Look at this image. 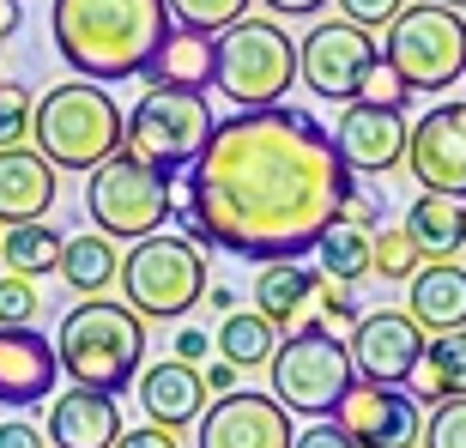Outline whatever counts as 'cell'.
<instances>
[{
    "label": "cell",
    "instance_id": "12",
    "mask_svg": "<svg viewBox=\"0 0 466 448\" xmlns=\"http://www.w3.org/2000/svg\"><path fill=\"white\" fill-rule=\"evenodd\" d=\"M406 170L424 194H449L466 200V97L424 109L412 121V139H406Z\"/></svg>",
    "mask_w": 466,
    "mask_h": 448
},
{
    "label": "cell",
    "instance_id": "32",
    "mask_svg": "<svg viewBox=\"0 0 466 448\" xmlns=\"http://www.w3.org/2000/svg\"><path fill=\"white\" fill-rule=\"evenodd\" d=\"M418 267H424V255H418V242L406 237V224L376 230V273L388 279V285H412Z\"/></svg>",
    "mask_w": 466,
    "mask_h": 448
},
{
    "label": "cell",
    "instance_id": "34",
    "mask_svg": "<svg viewBox=\"0 0 466 448\" xmlns=\"http://www.w3.org/2000/svg\"><path fill=\"white\" fill-rule=\"evenodd\" d=\"M406 97H412V86H406L388 61H376L370 79H363V91H358V104H370V109H406Z\"/></svg>",
    "mask_w": 466,
    "mask_h": 448
},
{
    "label": "cell",
    "instance_id": "15",
    "mask_svg": "<svg viewBox=\"0 0 466 448\" xmlns=\"http://www.w3.org/2000/svg\"><path fill=\"white\" fill-rule=\"evenodd\" d=\"M291 443H297L291 412L273 394H248V388L212 400L194 424V448H291Z\"/></svg>",
    "mask_w": 466,
    "mask_h": 448
},
{
    "label": "cell",
    "instance_id": "22",
    "mask_svg": "<svg viewBox=\"0 0 466 448\" xmlns=\"http://www.w3.org/2000/svg\"><path fill=\"white\" fill-rule=\"evenodd\" d=\"M309 303H321V273L303 260H267L255 273V315H267L273 328H303Z\"/></svg>",
    "mask_w": 466,
    "mask_h": 448
},
{
    "label": "cell",
    "instance_id": "47",
    "mask_svg": "<svg viewBox=\"0 0 466 448\" xmlns=\"http://www.w3.org/2000/svg\"><path fill=\"white\" fill-rule=\"evenodd\" d=\"M431 6H454V13H461V6H466V0H431Z\"/></svg>",
    "mask_w": 466,
    "mask_h": 448
},
{
    "label": "cell",
    "instance_id": "36",
    "mask_svg": "<svg viewBox=\"0 0 466 448\" xmlns=\"http://www.w3.org/2000/svg\"><path fill=\"white\" fill-rule=\"evenodd\" d=\"M333 6H339V18L358 25V31H388V25L406 13V0H333Z\"/></svg>",
    "mask_w": 466,
    "mask_h": 448
},
{
    "label": "cell",
    "instance_id": "44",
    "mask_svg": "<svg viewBox=\"0 0 466 448\" xmlns=\"http://www.w3.org/2000/svg\"><path fill=\"white\" fill-rule=\"evenodd\" d=\"M260 6H267V13H321V6H328V0H260Z\"/></svg>",
    "mask_w": 466,
    "mask_h": 448
},
{
    "label": "cell",
    "instance_id": "46",
    "mask_svg": "<svg viewBox=\"0 0 466 448\" xmlns=\"http://www.w3.org/2000/svg\"><path fill=\"white\" fill-rule=\"evenodd\" d=\"M207 297H212V310H218V315H230V303H237V297H230V285H212Z\"/></svg>",
    "mask_w": 466,
    "mask_h": 448
},
{
    "label": "cell",
    "instance_id": "37",
    "mask_svg": "<svg viewBox=\"0 0 466 448\" xmlns=\"http://www.w3.org/2000/svg\"><path fill=\"white\" fill-rule=\"evenodd\" d=\"M321 310H328V321H346V328H358V285H339V279H321Z\"/></svg>",
    "mask_w": 466,
    "mask_h": 448
},
{
    "label": "cell",
    "instance_id": "43",
    "mask_svg": "<svg viewBox=\"0 0 466 448\" xmlns=\"http://www.w3.org/2000/svg\"><path fill=\"white\" fill-rule=\"evenodd\" d=\"M0 448H43V431H31L25 418H6L0 424Z\"/></svg>",
    "mask_w": 466,
    "mask_h": 448
},
{
    "label": "cell",
    "instance_id": "2",
    "mask_svg": "<svg viewBox=\"0 0 466 448\" xmlns=\"http://www.w3.org/2000/svg\"><path fill=\"white\" fill-rule=\"evenodd\" d=\"M170 31V0H55L49 6L55 49L91 86H121L152 73Z\"/></svg>",
    "mask_w": 466,
    "mask_h": 448
},
{
    "label": "cell",
    "instance_id": "11",
    "mask_svg": "<svg viewBox=\"0 0 466 448\" xmlns=\"http://www.w3.org/2000/svg\"><path fill=\"white\" fill-rule=\"evenodd\" d=\"M376 61H381V49L370 43V31H358L346 18H321L297 43V79L321 104H358V91H363V79H370Z\"/></svg>",
    "mask_w": 466,
    "mask_h": 448
},
{
    "label": "cell",
    "instance_id": "4",
    "mask_svg": "<svg viewBox=\"0 0 466 448\" xmlns=\"http://www.w3.org/2000/svg\"><path fill=\"white\" fill-rule=\"evenodd\" d=\"M127 134V109H116L104 86L91 79H67L49 97H36V121H31V146L49 158L55 170H97L104 158L121 152Z\"/></svg>",
    "mask_w": 466,
    "mask_h": 448
},
{
    "label": "cell",
    "instance_id": "45",
    "mask_svg": "<svg viewBox=\"0 0 466 448\" xmlns=\"http://www.w3.org/2000/svg\"><path fill=\"white\" fill-rule=\"evenodd\" d=\"M18 31V0H0V43Z\"/></svg>",
    "mask_w": 466,
    "mask_h": 448
},
{
    "label": "cell",
    "instance_id": "27",
    "mask_svg": "<svg viewBox=\"0 0 466 448\" xmlns=\"http://www.w3.org/2000/svg\"><path fill=\"white\" fill-rule=\"evenodd\" d=\"M61 255H67V237H61V230H55L49 219H36V224H13V230L0 237V260H6V273H18V279L61 273Z\"/></svg>",
    "mask_w": 466,
    "mask_h": 448
},
{
    "label": "cell",
    "instance_id": "1",
    "mask_svg": "<svg viewBox=\"0 0 466 448\" xmlns=\"http://www.w3.org/2000/svg\"><path fill=\"white\" fill-rule=\"evenodd\" d=\"M351 194V170L309 109H237L212 127V146L188 170L182 224L200 249L267 260L315 255V242Z\"/></svg>",
    "mask_w": 466,
    "mask_h": 448
},
{
    "label": "cell",
    "instance_id": "48",
    "mask_svg": "<svg viewBox=\"0 0 466 448\" xmlns=\"http://www.w3.org/2000/svg\"><path fill=\"white\" fill-rule=\"evenodd\" d=\"M0 237H6V230H0Z\"/></svg>",
    "mask_w": 466,
    "mask_h": 448
},
{
    "label": "cell",
    "instance_id": "33",
    "mask_svg": "<svg viewBox=\"0 0 466 448\" xmlns=\"http://www.w3.org/2000/svg\"><path fill=\"white\" fill-rule=\"evenodd\" d=\"M43 297H36V279H18V273H0V328H31Z\"/></svg>",
    "mask_w": 466,
    "mask_h": 448
},
{
    "label": "cell",
    "instance_id": "17",
    "mask_svg": "<svg viewBox=\"0 0 466 448\" xmlns=\"http://www.w3.org/2000/svg\"><path fill=\"white\" fill-rule=\"evenodd\" d=\"M55 382H61V358H55V340H43L36 328H0V406H36V400H55Z\"/></svg>",
    "mask_w": 466,
    "mask_h": 448
},
{
    "label": "cell",
    "instance_id": "5",
    "mask_svg": "<svg viewBox=\"0 0 466 448\" xmlns=\"http://www.w3.org/2000/svg\"><path fill=\"white\" fill-rule=\"evenodd\" d=\"M207 291H212V267L194 237L157 230V237L134 242L121 255V303L139 321H182L194 303H207Z\"/></svg>",
    "mask_w": 466,
    "mask_h": 448
},
{
    "label": "cell",
    "instance_id": "31",
    "mask_svg": "<svg viewBox=\"0 0 466 448\" xmlns=\"http://www.w3.org/2000/svg\"><path fill=\"white\" fill-rule=\"evenodd\" d=\"M31 121H36V97L25 79H0V152L31 146Z\"/></svg>",
    "mask_w": 466,
    "mask_h": 448
},
{
    "label": "cell",
    "instance_id": "8",
    "mask_svg": "<svg viewBox=\"0 0 466 448\" xmlns=\"http://www.w3.org/2000/svg\"><path fill=\"white\" fill-rule=\"evenodd\" d=\"M267 376H273V400L285 406V412L333 418L339 400L351 394L358 370H351L346 340H333L321 321H303V328H291V340H279Z\"/></svg>",
    "mask_w": 466,
    "mask_h": 448
},
{
    "label": "cell",
    "instance_id": "9",
    "mask_svg": "<svg viewBox=\"0 0 466 448\" xmlns=\"http://www.w3.org/2000/svg\"><path fill=\"white\" fill-rule=\"evenodd\" d=\"M86 212H91V224H97V237L146 242L176 219L170 176H157V170H146L139 158L116 152L86 176Z\"/></svg>",
    "mask_w": 466,
    "mask_h": 448
},
{
    "label": "cell",
    "instance_id": "25",
    "mask_svg": "<svg viewBox=\"0 0 466 448\" xmlns=\"http://www.w3.org/2000/svg\"><path fill=\"white\" fill-rule=\"evenodd\" d=\"M315 273L339 279V285H358L363 273H376V230H363V224H351L339 212L315 242Z\"/></svg>",
    "mask_w": 466,
    "mask_h": 448
},
{
    "label": "cell",
    "instance_id": "20",
    "mask_svg": "<svg viewBox=\"0 0 466 448\" xmlns=\"http://www.w3.org/2000/svg\"><path fill=\"white\" fill-rule=\"evenodd\" d=\"M49 443L55 448H116L121 443V406L116 394L67 388L49 400Z\"/></svg>",
    "mask_w": 466,
    "mask_h": 448
},
{
    "label": "cell",
    "instance_id": "38",
    "mask_svg": "<svg viewBox=\"0 0 466 448\" xmlns=\"http://www.w3.org/2000/svg\"><path fill=\"white\" fill-rule=\"evenodd\" d=\"M170 351H176V363H194V370H207V363H212V333H207V328H182Z\"/></svg>",
    "mask_w": 466,
    "mask_h": 448
},
{
    "label": "cell",
    "instance_id": "10",
    "mask_svg": "<svg viewBox=\"0 0 466 448\" xmlns=\"http://www.w3.org/2000/svg\"><path fill=\"white\" fill-rule=\"evenodd\" d=\"M381 61H388L412 91H449L454 79H466V13L412 0V6L388 25Z\"/></svg>",
    "mask_w": 466,
    "mask_h": 448
},
{
    "label": "cell",
    "instance_id": "35",
    "mask_svg": "<svg viewBox=\"0 0 466 448\" xmlns=\"http://www.w3.org/2000/svg\"><path fill=\"white\" fill-rule=\"evenodd\" d=\"M424 448H466V400H442L424 418Z\"/></svg>",
    "mask_w": 466,
    "mask_h": 448
},
{
    "label": "cell",
    "instance_id": "41",
    "mask_svg": "<svg viewBox=\"0 0 466 448\" xmlns=\"http://www.w3.org/2000/svg\"><path fill=\"white\" fill-rule=\"evenodd\" d=\"M116 448H182L176 431H157V424H139V431H121Z\"/></svg>",
    "mask_w": 466,
    "mask_h": 448
},
{
    "label": "cell",
    "instance_id": "40",
    "mask_svg": "<svg viewBox=\"0 0 466 448\" xmlns=\"http://www.w3.org/2000/svg\"><path fill=\"white\" fill-rule=\"evenodd\" d=\"M200 376H207V394L212 400H225V394H237V376H242V370H237V363H225V358H212Z\"/></svg>",
    "mask_w": 466,
    "mask_h": 448
},
{
    "label": "cell",
    "instance_id": "26",
    "mask_svg": "<svg viewBox=\"0 0 466 448\" xmlns=\"http://www.w3.org/2000/svg\"><path fill=\"white\" fill-rule=\"evenodd\" d=\"M412 394L418 400H466V328L461 333H431L424 358H418V376H412Z\"/></svg>",
    "mask_w": 466,
    "mask_h": 448
},
{
    "label": "cell",
    "instance_id": "14",
    "mask_svg": "<svg viewBox=\"0 0 466 448\" xmlns=\"http://www.w3.org/2000/svg\"><path fill=\"white\" fill-rule=\"evenodd\" d=\"M424 345H431V333L418 328L406 310H370L358 328H351L346 351H351V370H358V382H381V388H412Z\"/></svg>",
    "mask_w": 466,
    "mask_h": 448
},
{
    "label": "cell",
    "instance_id": "18",
    "mask_svg": "<svg viewBox=\"0 0 466 448\" xmlns=\"http://www.w3.org/2000/svg\"><path fill=\"white\" fill-rule=\"evenodd\" d=\"M207 376L194 370V363H146L139 370V406H146V418H152L157 431H182V424H200V412H207Z\"/></svg>",
    "mask_w": 466,
    "mask_h": 448
},
{
    "label": "cell",
    "instance_id": "19",
    "mask_svg": "<svg viewBox=\"0 0 466 448\" xmlns=\"http://www.w3.org/2000/svg\"><path fill=\"white\" fill-rule=\"evenodd\" d=\"M55 182H61V170H55L36 146L0 152V230L43 219V212L55 207Z\"/></svg>",
    "mask_w": 466,
    "mask_h": 448
},
{
    "label": "cell",
    "instance_id": "7",
    "mask_svg": "<svg viewBox=\"0 0 466 448\" xmlns=\"http://www.w3.org/2000/svg\"><path fill=\"white\" fill-rule=\"evenodd\" d=\"M297 79V43L285 36L279 18H242L218 36L212 86L237 109H273Z\"/></svg>",
    "mask_w": 466,
    "mask_h": 448
},
{
    "label": "cell",
    "instance_id": "23",
    "mask_svg": "<svg viewBox=\"0 0 466 448\" xmlns=\"http://www.w3.org/2000/svg\"><path fill=\"white\" fill-rule=\"evenodd\" d=\"M212 61H218V36H207V31H182L176 25L170 36H164V49H157V61H152V86H164V91H207L212 86Z\"/></svg>",
    "mask_w": 466,
    "mask_h": 448
},
{
    "label": "cell",
    "instance_id": "13",
    "mask_svg": "<svg viewBox=\"0 0 466 448\" xmlns=\"http://www.w3.org/2000/svg\"><path fill=\"white\" fill-rule=\"evenodd\" d=\"M424 400L412 388H381V382H351L333 424L346 431L351 448H418L424 443Z\"/></svg>",
    "mask_w": 466,
    "mask_h": 448
},
{
    "label": "cell",
    "instance_id": "28",
    "mask_svg": "<svg viewBox=\"0 0 466 448\" xmlns=\"http://www.w3.org/2000/svg\"><path fill=\"white\" fill-rule=\"evenodd\" d=\"M212 351L225 363H237V370H260V363H273V351H279V328L255 310H230L225 321H218Z\"/></svg>",
    "mask_w": 466,
    "mask_h": 448
},
{
    "label": "cell",
    "instance_id": "42",
    "mask_svg": "<svg viewBox=\"0 0 466 448\" xmlns=\"http://www.w3.org/2000/svg\"><path fill=\"white\" fill-rule=\"evenodd\" d=\"M291 448H351V443H346V431H339V424H309V431H297Z\"/></svg>",
    "mask_w": 466,
    "mask_h": 448
},
{
    "label": "cell",
    "instance_id": "24",
    "mask_svg": "<svg viewBox=\"0 0 466 448\" xmlns=\"http://www.w3.org/2000/svg\"><path fill=\"white\" fill-rule=\"evenodd\" d=\"M406 237L418 242L424 260H454L466 249V200L449 194H418L406 207Z\"/></svg>",
    "mask_w": 466,
    "mask_h": 448
},
{
    "label": "cell",
    "instance_id": "29",
    "mask_svg": "<svg viewBox=\"0 0 466 448\" xmlns=\"http://www.w3.org/2000/svg\"><path fill=\"white\" fill-rule=\"evenodd\" d=\"M61 279H67V291L79 297H104V285L121 279V255L109 237H67V255H61Z\"/></svg>",
    "mask_w": 466,
    "mask_h": 448
},
{
    "label": "cell",
    "instance_id": "21",
    "mask_svg": "<svg viewBox=\"0 0 466 448\" xmlns=\"http://www.w3.org/2000/svg\"><path fill=\"white\" fill-rule=\"evenodd\" d=\"M406 315H412L424 333H461L466 328V267L454 260H424L418 279L406 285Z\"/></svg>",
    "mask_w": 466,
    "mask_h": 448
},
{
    "label": "cell",
    "instance_id": "30",
    "mask_svg": "<svg viewBox=\"0 0 466 448\" xmlns=\"http://www.w3.org/2000/svg\"><path fill=\"white\" fill-rule=\"evenodd\" d=\"M170 18L182 31H207V36H225L230 25L248 18V0H170Z\"/></svg>",
    "mask_w": 466,
    "mask_h": 448
},
{
    "label": "cell",
    "instance_id": "3",
    "mask_svg": "<svg viewBox=\"0 0 466 448\" xmlns=\"http://www.w3.org/2000/svg\"><path fill=\"white\" fill-rule=\"evenodd\" d=\"M55 358L67 370L73 388H91V394H121L127 382H139L146 370V321H139L127 303H109V297H86L61 315L55 328Z\"/></svg>",
    "mask_w": 466,
    "mask_h": 448
},
{
    "label": "cell",
    "instance_id": "39",
    "mask_svg": "<svg viewBox=\"0 0 466 448\" xmlns=\"http://www.w3.org/2000/svg\"><path fill=\"white\" fill-rule=\"evenodd\" d=\"M346 219L363 224V230H376V219H381V194L376 188H358V176H351V194H346Z\"/></svg>",
    "mask_w": 466,
    "mask_h": 448
},
{
    "label": "cell",
    "instance_id": "16",
    "mask_svg": "<svg viewBox=\"0 0 466 448\" xmlns=\"http://www.w3.org/2000/svg\"><path fill=\"white\" fill-rule=\"evenodd\" d=\"M406 139H412L406 109L346 104V116L333 127V146H339L351 176H381V170H394V164H406Z\"/></svg>",
    "mask_w": 466,
    "mask_h": 448
},
{
    "label": "cell",
    "instance_id": "6",
    "mask_svg": "<svg viewBox=\"0 0 466 448\" xmlns=\"http://www.w3.org/2000/svg\"><path fill=\"white\" fill-rule=\"evenodd\" d=\"M212 104L207 91H164V86H146L134 109H127V134H121V152L139 158L146 170L157 176H188L200 164V152L212 146Z\"/></svg>",
    "mask_w": 466,
    "mask_h": 448
}]
</instances>
